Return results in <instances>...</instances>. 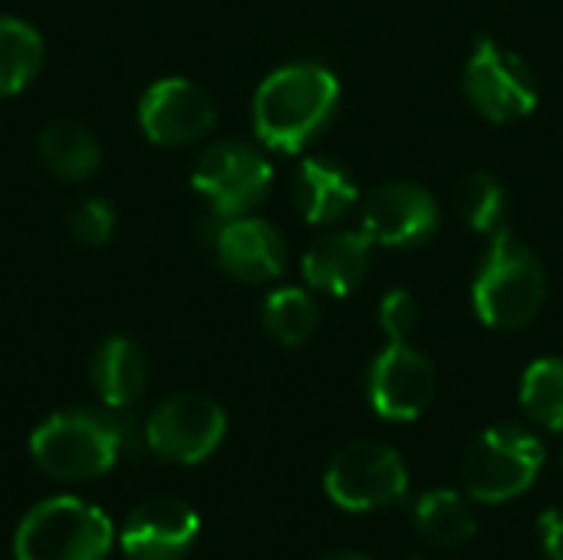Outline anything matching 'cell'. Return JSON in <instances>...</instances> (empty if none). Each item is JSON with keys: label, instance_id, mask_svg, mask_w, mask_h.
Wrapping results in <instances>:
<instances>
[{"label": "cell", "instance_id": "ba28073f", "mask_svg": "<svg viewBox=\"0 0 563 560\" xmlns=\"http://www.w3.org/2000/svg\"><path fill=\"white\" fill-rule=\"evenodd\" d=\"M465 96L492 122H518L531 116L541 99L531 66L492 36L478 40L468 56Z\"/></svg>", "mask_w": 563, "mask_h": 560}, {"label": "cell", "instance_id": "d6986e66", "mask_svg": "<svg viewBox=\"0 0 563 560\" xmlns=\"http://www.w3.org/2000/svg\"><path fill=\"white\" fill-rule=\"evenodd\" d=\"M416 528L435 548H465L478 535V518L468 498L455 488H432L416 502Z\"/></svg>", "mask_w": 563, "mask_h": 560}, {"label": "cell", "instance_id": "9c48e42d", "mask_svg": "<svg viewBox=\"0 0 563 560\" xmlns=\"http://www.w3.org/2000/svg\"><path fill=\"white\" fill-rule=\"evenodd\" d=\"M228 432L224 409L205 393H175L155 406L145 422L148 449L175 465H198L205 462Z\"/></svg>", "mask_w": 563, "mask_h": 560}, {"label": "cell", "instance_id": "7402d4cb", "mask_svg": "<svg viewBox=\"0 0 563 560\" xmlns=\"http://www.w3.org/2000/svg\"><path fill=\"white\" fill-rule=\"evenodd\" d=\"M521 406L525 413L551 432H563V360H534L521 376Z\"/></svg>", "mask_w": 563, "mask_h": 560}, {"label": "cell", "instance_id": "52a82bcc", "mask_svg": "<svg viewBox=\"0 0 563 560\" xmlns=\"http://www.w3.org/2000/svg\"><path fill=\"white\" fill-rule=\"evenodd\" d=\"M274 168L267 155L247 142H214L195 165L191 185L201 198H208L211 211L228 221L251 215L271 191Z\"/></svg>", "mask_w": 563, "mask_h": 560}, {"label": "cell", "instance_id": "277c9868", "mask_svg": "<svg viewBox=\"0 0 563 560\" xmlns=\"http://www.w3.org/2000/svg\"><path fill=\"white\" fill-rule=\"evenodd\" d=\"M115 528L102 508L82 498H46L33 505L13 535V560H106Z\"/></svg>", "mask_w": 563, "mask_h": 560}, {"label": "cell", "instance_id": "3957f363", "mask_svg": "<svg viewBox=\"0 0 563 560\" xmlns=\"http://www.w3.org/2000/svg\"><path fill=\"white\" fill-rule=\"evenodd\" d=\"M544 297L548 274L541 257L508 231H498L472 287L478 320L492 330H521L541 314Z\"/></svg>", "mask_w": 563, "mask_h": 560}, {"label": "cell", "instance_id": "7a4b0ae2", "mask_svg": "<svg viewBox=\"0 0 563 560\" xmlns=\"http://www.w3.org/2000/svg\"><path fill=\"white\" fill-rule=\"evenodd\" d=\"M125 446V422L112 406H73L36 426L30 455L56 482H89L106 475Z\"/></svg>", "mask_w": 563, "mask_h": 560}, {"label": "cell", "instance_id": "cb8c5ba5", "mask_svg": "<svg viewBox=\"0 0 563 560\" xmlns=\"http://www.w3.org/2000/svg\"><path fill=\"white\" fill-rule=\"evenodd\" d=\"M69 231L79 244L86 248H102L112 241V231H115V211L109 201L102 198H86L79 208H73L69 215Z\"/></svg>", "mask_w": 563, "mask_h": 560}, {"label": "cell", "instance_id": "7c38bea8", "mask_svg": "<svg viewBox=\"0 0 563 560\" xmlns=\"http://www.w3.org/2000/svg\"><path fill=\"white\" fill-rule=\"evenodd\" d=\"M139 125L155 145H191L214 125V102L198 83L168 76L145 89L139 102Z\"/></svg>", "mask_w": 563, "mask_h": 560}, {"label": "cell", "instance_id": "ac0fdd59", "mask_svg": "<svg viewBox=\"0 0 563 560\" xmlns=\"http://www.w3.org/2000/svg\"><path fill=\"white\" fill-rule=\"evenodd\" d=\"M36 152H40V162L63 182H86L89 175H96L102 162V149L96 135L73 119L49 122L40 132Z\"/></svg>", "mask_w": 563, "mask_h": 560}, {"label": "cell", "instance_id": "2e32d148", "mask_svg": "<svg viewBox=\"0 0 563 560\" xmlns=\"http://www.w3.org/2000/svg\"><path fill=\"white\" fill-rule=\"evenodd\" d=\"M356 182L333 158H303L294 175V205L310 224H333L356 205Z\"/></svg>", "mask_w": 563, "mask_h": 560}, {"label": "cell", "instance_id": "d4e9b609", "mask_svg": "<svg viewBox=\"0 0 563 560\" xmlns=\"http://www.w3.org/2000/svg\"><path fill=\"white\" fill-rule=\"evenodd\" d=\"M419 300L412 297V290H389L379 304V327L389 340H409V333L419 327Z\"/></svg>", "mask_w": 563, "mask_h": 560}, {"label": "cell", "instance_id": "ffe728a7", "mask_svg": "<svg viewBox=\"0 0 563 560\" xmlns=\"http://www.w3.org/2000/svg\"><path fill=\"white\" fill-rule=\"evenodd\" d=\"M40 69L43 36L16 17H0V96H16Z\"/></svg>", "mask_w": 563, "mask_h": 560}, {"label": "cell", "instance_id": "4fadbf2b", "mask_svg": "<svg viewBox=\"0 0 563 560\" xmlns=\"http://www.w3.org/2000/svg\"><path fill=\"white\" fill-rule=\"evenodd\" d=\"M201 518L181 498H148L122 525L119 545L129 560H181L198 541Z\"/></svg>", "mask_w": 563, "mask_h": 560}, {"label": "cell", "instance_id": "4316f807", "mask_svg": "<svg viewBox=\"0 0 563 560\" xmlns=\"http://www.w3.org/2000/svg\"><path fill=\"white\" fill-rule=\"evenodd\" d=\"M317 560H373L369 554H363V551H327V554H320Z\"/></svg>", "mask_w": 563, "mask_h": 560}, {"label": "cell", "instance_id": "5b68a950", "mask_svg": "<svg viewBox=\"0 0 563 560\" xmlns=\"http://www.w3.org/2000/svg\"><path fill=\"white\" fill-rule=\"evenodd\" d=\"M544 442L515 422L485 429L462 459V485L468 498L485 505H505L521 498L544 469Z\"/></svg>", "mask_w": 563, "mask_h": 560}, {"label": "cell", "instance_id": "9a60e30c", "mask_svg": "<svg viewBox=\"0 0 563 560\" xmlns=\"http://www.w3.org/2000/svg\"><path fill=\"white\" fill-rule=\"evenodd\" d=\"M373 238L360 231H333L310 244L303 254V281L330 297L353 294L369 277Z\"/></svg>", "mask_w": 563, "mask_h": 560}, {"label": "cell", "instance_id": "6da1fadb", "mask_svg": "<svg viewBox=\"0 0 563 560\" xmlns=\"http://www.w3.org/2000/svg\"><path fill=\"white\" fill-rule=\"evenodd\" d=\"M340 106V79L323 63L274 69L254 92V132L277 152L307 149Z\"/></svg>", "mask_w": 563, "mask_h": 560}, {"label": "cell", "instance_id": "44dd1931", "mask_svg": "<svg viewBox=\"0 0 563 560\" xmlns=\"http://www.w3.org/2000/svg\"><path fill=\"white\" fill-rule=\"evenodd\" d=\"M261 320H264V330L280 347H303L320 327V307L307 290L280 287V290L267 294V300L261 307Z\"/></svg>", "mask_w": 563, "mask_h": 560}, {"label": "cell", "instance_id": "603a6c76", "mask_svg": "<svg viewBox=\"0 0 563 560\" xmlns=\"http://www.w3.org/2000/svg\"><path fill=\"white\" fill-rule=\"evenodd\" d=\"M459 211L472 231L498 234L508 211V191L492 172H472L459 185Z\"/></svg>", "mask_w": 563, "mask_h": 560}, {"label": "cell", "instance_id": "5bb4252c", "mask_svg": "<svg viewBox=\"0 0 563 560\" xmlns=\"http://www.w3.org/2000/svg\"><path fill=\"white\" fill-rule=\"evenodd\" d=\"M214 254L224 274L241 284H271L287 267V244L280 231L254 215L221 221L214 234Z\"/></svg>", "mask_w": 563, "mask_h": 560}, {"label": "cell", "instance_id": "e0dca14e", "mask_svg": "<svg viewBox=\"0 0 563 560\" xmlns=\"http://www.w3.org/2000/svg\"><path fill=\"white\" fill-rule=\"evenodd\" d=\"M89 383L102 406L129 409L148 383V363L142 347L129 337L102 340L89 360Z\"/></svg>", "mask_w": 563, "mask_h": 560}, {"label": "cell", "instance_id": "8fae6325", "mask_svg": "<svg viewBox=\"0 0 563 560\" xmlns=\"http://www.w3.org/2000/svg\"><path fill=\"white\" fill-rule=\"evenodd\" d=\"M363 231L383 248H416L439 228V201L419 182L376 185L360 208Z\"/></svg>", "mask_w": 563, "mask_h": 560}, {"label": "cell", "instance_id": "484cf974", "mask_svg": "<svg viewBox=\"0 0 563 560\" xmlns=\"http://www.w3.org/2000/svg\"><path fill=\"white\" fill-rule=\"evenodd\" d=\"M548 560H563V508H548L538 521Z\"/></svg>", "mask_w": 563, "mask_h": 560}, {"label": "cell", "instance_id": "8992f818", "mask_svg": "<svg viewBox=\"0 0 563 560\" xmlns=\"http://www.w3.org/2000/svg\"><path fill=\"white\" fill-rule=\"evenodd\" d=\"M323 488L330 502L340 505L343 512H379L406 498L409 469L393 446L360 439L343 446L330 459Z\"/></svg>", "mask_w": 563, "mask_h": 560}, {"label": "cell", "instance_id": "30bf717a", "mask_svg": "<svg viewBox=\"0 0 563 560\" xmlns=\"http://www.w3.org/2000/svg\"><path fill=\"white\" fill-rule=\"evenodd\" d=\"M369 406L389 422L419 419L435 399V366L406 340H389L369 366Z\"/></svg>", "mask_w": 563, "mask_h": 560}]
</instances>
